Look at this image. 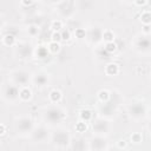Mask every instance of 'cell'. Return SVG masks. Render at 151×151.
<instances>
[{"mask_svg":"<svg viewBox=\"0 0 151 151\" xmlns=\"http://www.w3.org/2000/svg\"><path fill=\"white\" fill-rule=\"evenodd\" d=\"M67 111L61 105H52L46 106L41 113L42 122L48 127H58L66 119Z\"/></svg>","mask_w":151,"mask_h":151,"instance_id":"1","label":"cell"},{"mask_svg":"<svg viewBox=\"0 0 151 151\" xmlns=\"http://www.w3.org/2000/svg\"><path fill=\"white\" fill-rule=\"evenodd\" d=\"M71 139H72V134L70 130L64 126H58L54 127L53 132H51L50 143L57 149H66L70 146Z\"/></svg>","mask_w":151,"mask_h":151,"instance_id":"2","label":"cell"},{"mask_svg":"<svg viewBox=\"0 0 151 151\" xmlns=\"http://www.w3.org/2000/svg\"><path fill=\"white\" fill-rule=\"evenodd\" d=\"M54 11L60 18V20H71L77 14V1L73 0H61L53 2Z\"/></svg>","mask_w":151,"mask_h":151,"instance_id":"3","label":"cell"},{"mask_svg":"<svg viewBox=\"0 0 151 151\" xmlns=\"http://www.w3.org/2000/svg\"><path fill=\"white\" fill-rule=\"evenodd\" d=\"M131 48L142 57H149L151 54V39L150 35H145L142 32L133 35L131 39Z\"/></svg>","mask_w":151,"mask_h":151,"instance_id":"4","label":"cell"},{"mask_svg":"<svg viewBox=\"0 0 151 151\" xmlns=\"http://www.w3.org/2000/svg\"><path fill=\"white\" fill-rule=\"evenodd\" d=\"M126 113L130 119L134 122H140L149 116V106L142 100H132L126 106Z\"/></svg>","mask_w":151,"mask_h":151,"instance_id":"5","label":"cell"},{"mask_svg":"<svg viewBox=\"0 0 151 151\" xmlns=\"http://www.w3.org/2000/svg\"><path fill=\"white\" fill-rule=\"evenodd\" d=\"M7 76H8L7 77L8 83H11L17 87H24V86H28V84L31 83L32 72L25 68H15L9 71Z\"/></svg>","mask_w":151,"mask_h":151,"instance_id":"6","label":"cell"},{"mask_svg":"<svg viewBox=\"0 0 151 151\" xmlns=\"http://www.w3.org/2000/svg\"><path fill=\"white\" fill-rule=\"evenodd\" d=\"M0 98L8 105H15L19 101V87L6 81L0 85Z\"/></svg>","mask_w":151,"mask_h":151,"instance_id":"7","label":"cell"},{"mask_svg":"<svg viewBox=\"0 0 151 151\" xmlns=\"http://www.w3.org/2000/svg\"><path fill=\"white\" fill-rule=\"evenodd\" d=\"M34 120L32 119V117L27 116V114H21L15 117L13 126H14V131L19 134V136H27L31 133V131L34 127Z\"/></svg>","mask_w":151,"mask_h":151,"instance_id":"8","label":"cell"},{"mask_svg":"<svg viewBox=\"0 0 151 151\" xmlns=\"http://www.w3.org/2000/svg\"><path fill=\"white\" fill-rule=\"evenodd\" d=\"M50 137H51L50 127L46 126L44 123L42 124H39V125H34L33 130L28 134L29 140L33 142V143H37V144L50 142Z\"/></svg>","mask_w":151,"mask_h":151,"instance_id":"9","label":"cell"},{"mask_svg":"<svg viewBox=\"0 0 151 151\" xmlns=\"http://www.w3.org/2000/svg\"><path fill=\"white\" fill-rule=\"evenodd\" d=\"M111 130H112V122L99 118V117L92 120V133L94 136L107 137Z\"/></svg>","mask_w":151,"mask_h":151,"instance_id":"10","label":"cell"},{"mask_svg":"<svg viewBox=\"0 0 151 151\" xmlns=\"http://www.w3.org/2000/svg\"><path fill=\"white\" fill-rule=\"evenodd\" d=\"M33 53H34V47L28 41L21 40V41H18L17 45L14 46V54L20 60H28V59H31L33 57Z\"/></svg>","mask_w":151,"mask_h":151,"instance_id":"11","label":"cell"},{"mask_svg":"<svg viewBox=\"0 0 151 151\" xmlns=\"http://www.w3.org/2000/svg\"><path fill=\"white\" fill-rule=\"evenodd\" d=\"M31 83L37 88H45L51 83V76L46 70H37L32 73Z\"/></svg>","mask_w":151,"mask_h":151,"instance_id":"12","label":"cell"},{"mask_svg":"<svg viewBox=\"0 0 151 151\" xmlns=\"http://www.w3.org/2000/svg\"><path fill=\"white\" fill-rule=\"evenodd\" d=\"M103 27L99 25H93L88 28H86V37L85 40L87 41V44L92 45L93 47L99 46L100 42H103L101 40V34H103Z\"/></svg>","mask_w":151,"mask_h":151,"instance_id":"13","label":"cell"},{"mask_svg":"<svg viewBox=\"0 0 151 151\" xmlns=\"http://www.w3.org/2000/svg\"><path fill=\"white\" fill-rule=\"evenodd\" d=\"M97 112H98V117L99 118H103V119H106V120L112 122L118 116L119 109L116 107V106H113L110 103H105V104H100L99 105Z\"/></svg>","mask_w":151,"mask_h":151,"instance_id":"14","label":"cell"},{"mask_svg":"<svg viewBox=\"0 0 151 151\" xmlns=\"http://www.w3.org/2000/svg\"><path fill=\"white\" fill-rule=\"evenodd\" d=\"M87 145H88V151H106L110 146L107 142V137L94 136V134H92L87 139Z\"/></svg>","mask_w":151,"mask_h":151,"instance_id":"15","label":"cell"},{"mask_svg":"<svg viewBox=\"0 0 151 151\" xmlns=\"http://www.w3.org/2000/svg\"><path fill=\"white\" fill-rule=\"evenodd\" d=\"M68 149L71 151H88V145H87V139L84 138L83 136H77L71 139Z\"/></svg>","mask_w":151,"mask_h":151,"instance_id":"16","label":"cell"},{"mask_svg":"<svg viewBox=\"0 0 151 151\" xmlns=\"http://www.w3.org/2000/svg\"><path fill=\"white\" fill-rule=\"evenodd\" d=\"M120 72V67H119V64L114 63V61H109L105 66H104V73L105 76L110 77V78H113V77H117Z\"/></svg>","mask_w":151,"mask_h":151,"instance_id":"17","label":"cell"},{"mask_svg":"<svg viewBox=\"0 0 151 151\" xmlns=\"http://www.w3.org/2000/svg\"><path fill=\"white\" fill-rule=\"evenodd\" d=\"M33 98V91L29 86L19 87V101L21 103H28Z\"/></svg>","mask_w":151,"mask_h":151,"instance_id":"18","label":"cell"},{"mask_svg":"<svg viewBox=\"0 0 151 151\" xmlns=\"http://www.w3.org/2000/svg\"><path fill=\"white\" fill-rule=\"evenodd\" d=\"M63 100V92L58 88H52L48 92V101L52 105H59Z\"/></svg>","mask_w":151,"mask_h":151,"instance_id":"19","label":"cell"},{"mask_svg":"<svg viewBox=\"0 0 151 151\" xmlns=\"http://www.w3.org/2000/svg\"><path fill=\"white\" fill-rule=\"evenodd\" d=\"M33 57H35L38 60H45L50 57L48 50L46 47V45H38L37 47H34V53Z\"/></svg>","mask_w":151,"mask_h":151,"instance_id":"20","label":"cell"},{"mask_svg":"<svg viewBox=\"0 0 151 151\" xmlns=\"http://www.w3.org/2000/svg\"><path fill=\"white\" fill-rule=\"evenodd\" d=\"M1 42L4 46H7V47H14L18 42V39H17V35L14 33H5L1 38Z\"/></svg>","mask_w":151,"mask_h":151,"instance_id":"21","label":"cell"},{"mask_svg":"<svg viewBox=\"0 0 151 151\" xmlns=\"http://www.w3.org/2000/svg\"><path fill=\"white\" fill-rule=\"evenodd\" d=\"M78 118L79 120L81 122H85V123H92V120L94 119V116H93V111L91 109H81L78 113Z\"/></svg>","mask_w":151,"mask_h":151,"instance_id":"22","label":"cell"},{"mask_svg":"<svg viewBox=\"0 0 151 151\" xmlns=\"http://www.w3.org/2000/svg\"><path fill=\"white\" fill-rule=\"evenodd\" d=\"M111 98V90L109 88H100L98 92H97V99L100 104H105L110 100Z\"/></svg>","mask_w":151,"mask_h":151,"instance_id":"23","label":"cell"},{"mask_svg":"<svg viewBox=\"0 0 151 151\" xmlns=\"http://www.w3.org/2000/svg\"><path fill=\"white\" fill-rule=\"evenodd\" d=\"M101 40L103 42H113L116 41V33L111 28H104L103 34H101Z\"/></svg>","mask_w":151,"mask_h":151,"instance_id":"24","label":"cell"},{"mask_svg":"<svg viewBox=\"0 0 151 151\" xmlns=\"http://www.w3.org/2000/svg\"><path fill=\"white\" fill-rule=\"evenodd\" d=\"M139 21L142 25H151V12L150 9H143L139 14Z\"/></svg>","mask_w":151,"mask_h":151,"instance_id":"25","label":"cell"},{"mask_svg":"<svg viewBox=\"0 0 151 151\" xmlns=\"http://www.w3.org/2000/svg\"><path fill=\"white\" fill-rule=\"evenodd\" d=\"M26 31L31 38H35V37H38V34L40 32V27L37 24H29V25H27Z\"/></svg>","mask_w":151,"mask_h":151,"instance_id":"26","label":"cell"},{"mask_svg":"<svg viewBox=\"0 0 151 151\" xmlns=\"http://www.w3.org/2000/svg\"><path fill=\"white\" fill-rule=\"evenodd\" d=\"M50 28L52 32H60L64 28V21L60 19H53L50 24Z\"/></svg>","mask_w":151,"mask_h":151,"instance_id":"27","label":"cell"},{"mask_svg":"<svg viewBox=\"0 0 151 151\" xmlns=\"http://www.w3.org/2000/svg\"><path fill=\"white\" fill-rule=\"evenodd\" d=\"M87 130H88V124H87V123H85V122H81V120H79V119H78V122L74 124V131H76V132H78L79 134L85 133Z\"/></svg>","mask_w":151,"mask_h":151,"instance_id":"28","label":"cell"},{"mask_svg":"<svg viewBox=\"0 0 151 151\" xmlns=\"http://www.w3.org/2000/svg\"><path fill=\"white\" fill-rule=\"evenodd\" d=\"M46 47H47L50 54H58L60 52V50H61V45L58 44V42H53V41H50L46 45Z\"/></svg>","mask_w":151,"mask_h":151,"instance_id":"29","label":"cell"},{"mask_svg":"<svg viewBox=\"0 0 151 151\" xmlns=\"http://www.w3.org/2000/svg\"><path fill=\"white\" fill-rule=\"evenodd\" d=\"M143 139H144V137H143V133H140V132H132L130 134V143H132L134 145L143 143Z\"/></svg>","mask_w":151,"mask_h":151,"instance_id":"30","label":"cell"},{"mask_svg":"<svg viewBox=\"0 0 151 151\" xmlns=\"http://www.w3.org/2000/svg\"><path fill=\"white\" fill-rule=\"evenodd\" d=\"M94 52H96V55L99 58V59H105V58H109L110 54L105 51V48L103 46H97L94 47Z\"/></svg>","mask_w":151,"mask_h":151,"instance_id":"31","label":"cell"},{"mask_svg":"<svg viewBox=\"0 0 151 151\" xmlns=\"http://www.w3.org/2000/svg\"><path fill=\"white\" fill-rule=\"evenodd\" d=\"M103 47L105 48V51H106L109 54H113V53L118 50V45H117L116 41H113V42H106Z\"/></svg>","mask_w":151,"mask_h":151,"instance_id":"32","label":"cell"},{"mask_svg":"<svg viewBox=\"0 0 151 151\" xmlns=\"http://www.w3.org/2000/svg\"><path fill=\"white\" fill-rule=\"evenodd\" d=\"M73 33H74V37H76L77 39L83 40V39H85V37H86V28H84V27H77Z\"/></svg>","mask_w":151,"mask_h":151,"instance_id":"33","label":"cell"},{"mask_svg":"<svg viewBox=\"0 0 151 151\" xmlns=\"http://www.w3.org/2000/svg\"><path fill=\"white\" fill-rule=\"evenodd\" d=\"M71 31L68 28H63L60 31V37H61V41H68L71 39Z\"/></svg>","mask_w":151,"mask_h":151,"instance_id":"34","label":"cell"},{"mask_svg":"<svg viewBox=\"0 0 151 151\" xmlns=\"http://www.w3.org/2000/svg\"><path fill=\"white\" fill-rule=\"evenodd\" d=\"M127 145H129V142L126 139H124V138H120V139H118L116 142V145L114 146L118 147V149H120V150H126Z\"/></svg>","mask_w":151,"mask_h":151,"instance_id":"35","label":"cell"},{"mask_svg":"<svg viewBox=\"0 0 151 151\" xmlns=\"http://www.w3.org/2000/svg\"><path fill=\"white\" fill-rule=\"evenodd\" d=\"M35 1H33V0H21L20 2H19V6L20 7H22V8H29V7H33V6H35Z\"/></svg>","mask_w":151,"mask_h":151,"instance_id":"36","label":"cell"},{"mask_svg":"<svg viewBox=\"0 0 151 151\" xmlns=\"http://www.w3.org/2000/svg\"><path fill=\"white\" fill-rule=\"evenodd\" d=\"M51 41L60 44V42H61V37H60V32H52V34H51Z\"/></svg>","mask_w":151,"mask_h":151,"instance_id":"37","label":"cell"},{"mask_svg":"<svg viewBox=\"0 0 151 151\" xmlns=\"http://www.w3.org/2000/svg\"><path fill=\"white\" fill-rule=\"evenodd\" d=\"M131 4H132L133 6H136V7H145V6L149 5V1H147V0H134V1H132Z\"/></svg>","mask_w":151,"mask_h":151,"instance_id":"38","label":"cell"},{"mask_svg":"<svg viewBox=\"0 0 151 151\" xmlns=\"http://www.w3.org/2000/svg\"><path fill=\"white\" fill-rule=\"evenodd\" d=\"M142 33L145 35H151V25H143Z\"/></svg>","mask_w":151,"mask_h":151,"instance_id":"39","label":"cell"},{"mask_svg":"<svg viewBox=\"0 0 151 151\" xmlns=\"http://www.w3.org/2000/svg\"><path fill=\"white\" fill-rule=\"evenodd\" d=\"M137 73L138 74H142V76H145L146 74V66L144 65H140L137 67Z\"/></svg>","mask_w":151,"mask_h":151,"instance_id":"40","label":"cell"},{"mask_svg":"<svg viewBox=\"0 0 151 151\" xmlns=\"http://www.w3.org/2000/svg\"><path fill=\"white\" fill-rule=\"evenodd\" d=\"M6 133H7V127H6V125L2 124V123H0V137L6 136Z\"/></svg>","mask_w":151,"mask_h":151,"instance_id":"41","label":"cell"},{"mask_svg":"<svg viewBox=\"0 0 151 151\" xmlns=\"http://www.w3.org/2000/svg\"><path fill=\"white\" fill-rule=\"evenodd\" d=\"M4 27H5V20H4V19H2V17L0 15V33L2 32Z\"/></svg>","mask_w":151,"mask_h":151,"instance_id":"42","label":"cell"},{"mask_svg":"<svg viewBox=\"0 0 151 151\" xmlns=\"http://www.w3.org/2000/svg\"><path fill=\"white\" fill-rule=\"evenodd\" d=\"M106 151H125V150H120V149H118L116 146H109V149Z\"/></svg>","mask_w":151,"mask_h":151,"instance_id":"43","label":"cell"},{"mask_svg":"<svg viewBox=\"0 0 151 151\" xmlns=\"http://www.w3.org/2000/svg\"><path fill=\"white\" fill-rule=\"evenodd\" d=\"M0 70H1V66H0Z\"/></svg>","mask_w":151,"mask_h":151,"instance_id":"44","label":"cell"}]
</instances>
